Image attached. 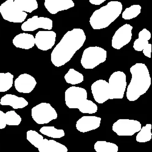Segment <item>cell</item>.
Returning <instances> with one entry per match:
<instances>
[{"instance_id":"27","label":"cell","mask_w":152,"mask_h":152,"mask_svg":"<svg viewBox=\"0 0 152 152\" xmlns=\"http://www.w3.org/2000/svg\"><path fill=\"white\" fill-rule=\"evenodd\" d=\"M141 12V6L140 5H132L129 7L126 8L123 12L122 17L124 20H132L137 17Z\"/></svg>"},{"instance_id":"10","label":"cell","mask_w":152,"mask_h":152,"mask_svg":"<svg viewBox=\"0 0 152 152\" xmlns=\"http://www.w3.org/2000/svg\"><path fill=\"white\" fill-rule=\"evenodd\" d=\"M132 29L133 26L129 24H125L119 28L112 38V47L116 49H121L129 44L132 40Z\"/></svg>"},{"instance_id":"1","label":"cell","mask_w":152,"mask_h":152,"mask_svg":"<svg viewBox=\"0 0 152 152\" xmlns=\"http://www.w3.org/2000/svg\"><path fill=\"white\" fill-rule=\"evenodd\" d=\"M86 37L80 28L68 31L53 49L50 56L53 64L56 67L65 65L83 45Z\"/></svg>"},{"instance_id":"5","label":"cell","mask_w":152,"mask_h":152,"mask_svg":"<svg viewBox=\"0 0 152 152\" xmlns=\"http://www.w3.org/2000/svg\"><path fill=\"white\" fill-rule=\"evenodd\" d=\"M107 53L99 46H91L85 49L83 53L80 63L86 69H94L106 61Z\"/></svg>"},{"instance_id":"30","label":"cell","mask_w":152,"mask_h":152,"mask_svg":"<svg viewBox=\"0 0 152 152\" xmlns=\"http://www.w3.org/2000/svg\"><path fill=\"white\" fill-rule=\"evenodd\" d=\"M6 125L5 113L0 110V130L5 129Z\"/></svg>"},{"instance_id":"11","label":"cell","mask_w":152,"mask_h":152,"mask_svg":"<svg viewBox=\"0 0 152 152\" xmlns=\"http://www.w3.org/2000/svg\"><path fill=\"white\" fill-rule=\"evenodd\" d=\"M53 20L49 18L33 16L21 25V30L25 32L34 31L39 28L50 31L53 29Z\"/></svg>"},{"instance_id":"14","label":"cell","mask_w":152,"mask_h":152,"mask_svg":"<svg viewBox=\"0 0 152 152\" xmlns=\"http://www.w3.org/2000/svg\"><path fill=\"white\" fill-rule=\"evenodd\" d=\"M138 36V39L134 42L133 48L136 51H143L144 56L150 58L151 45L148 43V40L151 39V33L147 29H143Z\"/></svg>"},{"instance_id":"17","label":"cell","mask_w":152,"mask_h":152,"mask_svg":"<svg viewBox=\"0 0 152 152\" xmlns=\"http://www.w3.org/2000/svg\"><path fill=\"white\" fill-rule=\"evenodd\" d=\"M45 6L50 14L55 15L58 12L74 7L72 0H45Z\"/></svg>"},{"instance_id":"4","label":"cell","mask_w":152,"mask_h":152,"mask_svg":"<svg viewBox=\"0 0 152 152\" xmlns=\"http://www.w3.org/2000/svg\"><path fill=\"white\" fill-rule=\"evenodd\" d=\"M87 92L83 88L71 86L65 93V104L70 109H79L85 114H94L97 111L98 107L93 101L88 100Z\"/></svg>"},{"instance_id":"29","label":"cell","mask_w":152,"mask_h":152,"mask_svg":"<svg viewBox=\"0 0 152 152\" xmlns=\"http://www.w3.org/2000/svg\"><path fill=\"white\" fill-rule=\"evenodd\" d=\"M6 123L7 125H18L21 122V118L15 111H9L5 113Z\"/></svg>"},{"instance_id":"7","label":"cell","mask_w":152,"mask_h":152,"mask_svg":"<svg viewBox=\"0 0 152 152\" xmlns=\"http://www.w3.org/2000/svg\"><path fill=\"white\" fill-rule=\"evenodd\" d=\"M33 120L38 124H46L57 118V113L50 104L42 102L31 110Z\"/></svg>"},{"instance_id":"2","label":"cell","mask_w":152,"mask_h":152,"mask_svg":"<svg viewBox=\"0 0 152 152\" xmlns=\"http://www.w3.org/2000/svg\"><path fill=\"white\" fill-rule=\"evenodd\" d=\"M132 77L126 89V98L131 102L144 94L151 85V77L147 66L138 63L130 68Z\"/></svg>"},{"instance_id":"28","label":"cell","mask_w":152,"mask_h":152,"mask_svg":"<svg viewBox=\"0 0 152 152\" xmlns=\"http://www.w3.org/2000/svg\"><path fill=\"white\" fill-rule=\"evenodd\" d=\"M27 140L35 147L39 148L43 140V136L34 130H29L26 133Z\"/></svg>"},{"instance_id":"13","label":"cell","mask_w":152,"mask_h":152,"mask_svg":"<svg viewBox=\"0 0 152 152\" xmlns=\"http://www.w3.org/2000/svg\"><path fill=\"white\" fill-rule=\"evenodd\" d=\"M91 93L96 102L102 104L109 100L108 83L105 80H98L91 85Z\"/></svg>"},{"instance_id":"16","label":"cell","mask_w":152,"mask_h":152,"mask_svg":"<svg viewBox=\"0 0 152 152\" xmlns=\"http://www.w3.org/2000/svg\"><path fill=\"white\" fill-rule=\"evenodd\" d=\"M101 118L97 116H83L76 122V129L81 133H86L98 129Z\"/></svg>"},{"instance_id":"19","label":"cell","mask_w":152,"mask_h":152,"mask_svg":"<svg viewBox=\"0 0 152 152\" xmlns=\"http://www.w3.org/2000/svg\"><path fill=\"white\" fill-rule=\"evenodd\" d=\"M12 43L18 48L29 49L35 46V37L32 34L21 33L14 38Z\"/></svg>"},{"instance_id":"31","label":"cell","mask_w":152,"mask_h":152,"mask_svg":"<svg viewBox=\"0 0 152 152\" xmlns=\"http://www.w3.org/2000/svg\"><path fill=\"white\" fill-rule=\"evenodd\" d=\"M106 0H89L90 3L91 4L93 5H100L101 4H102L103 3H104Z\"/></svg>"},{"instance_id":"8","label":"cell","mask_w":152,"mask_h":152,"mask_svg":"<svg viewBox=\"0 0 152 152\" xmlns=\"http://www.w3.org/2000/svg\"><path fill=\"white\" fill-rule=\"evenodd\" d=\"M0 14L4 20L11 23H23L28 16L26 12L15 6L14 0H7L0 6Z\"/></svg>"},{"instance_id":"15","label":"cell","mask_w":152,"mask_h":152,"mask_svg":"<svg viewBox=\"0 0 152 152\" xmlns=\"http://www.w3.org/2000/svg\"><path fill=\"white\" fill-rule=\"evenodd\" d=\"M37 82L32 75L24 73L20 75L14 82L16 90L21 93H30L35 88Z\"/></svg>"},{"instance_id":"25","label":"cell","mask_w":152,"mask_h":152,"mask_svg":"<svg viewBox=\"0 0 152 152\" xmlns=\"http://www.w3.org/2000/svg\"><path fill=\"white\" fill-rule=\"evenodd\" d=\"M151 124H147L145 126L141 127V129L137 133L136 140L138 142H147L151 139L152 133L151 132Z\"/></svg>"},{"instance_id":"23","label":"cell","mask_w":152,"mask_h":152,"mask_svg":"<svg viewBox=\"0 0 152 152\" xmlns=\"http://www.w3.org/2000/svg\"><path fill=\"white\" fill-rule=\"evenodd\" d=\"M65 79L66 83L74 85L83 82L84 80V77L82 74L73 68H71L65 74Z\"/></svg>"},{"instance_id":"9","label":"cell","mask_w":152,"mask_h":152,"mask_svg":"<svg viewBox=\"0 0 152 152\" xmlns=\"http://www.w3.org/2000/svg\"><path fill=\"white\" fill-rule=\"evenodd\" d=\"M140 122L133 119H121L113 124L112 130L119 136H131L141 129Z\"/></svg>"},{"instance_id":"21","label":"cell","mask_w":152,"mask_h":152,"mask_svg":"<svg viewBox=\"0 0 152 152\" xmlns=\"http://www.w3.org/2000/svg\"><path fill=\"white\" fill-rule=\"evenodd\" d=\"M15 6L21 11L31 13L38 9L37 0H14Z\"/></svg>"},{"instance_id":"20","label":"cell","mask_w":152,"mask_h":152,"mask_svg":"<svg viewBox=\"0 0 152 152\" xmlns=\"http://www.w3.org/2000/svg\"><path fill=\"white\" fill-rule=\"evenodd\" d=\"M39 152H68L67 147L54 140L43 139L38 148Z\"/></svg>"},{"instance_id":"22","label":"cell","mask_w":152,"mask_h":152,"mask_svg":"<svg viewBox=\"0 0 152 152\" xmlns=\"http://www.w3.org/2000/svg\"><path fill=\"white\" fill-rule=\"evenodd\" d=\"M14 75L10 72L0 73V93L6 92L13 85Z\"/></svg>"},{"instance_id":"6","label":"cell","mask_w":152,"mask_h":152,"mask_svg":"<svg viewBox=\"0 0 152 152\" xmlns=\"http://www.w3.org/2000/svg\"><path fill=\"white\" fill-rule=\"evenodd\" d=\"M109 99H122L126 88V75L122 71L113 72L109 78Z\"/></svg>"},{"instance_id":"18","label":"cell","mask_w":152,"mask_h":152,"mask_svg":"<svg viewBox=\"0 0 152 152\" xmlns=\"http://www.w3.org/2000/svg\"><path fill=\"white\" fill-rule=\"evenodd\" d=\"M1 105H9L14 109H21L28 105V102L23 97H18L14 94H7L1 97L0 100Z\"/></svg>"},{"instance_id":"24","label":"cell","mask_w":152,"mask_h":152,"mask_svg":"<svg viewBox=\"0 0 152 152\" xmlns=\"http://www.w3.org/2000/svg\"><path fill=\"white\" fill-rule=\"evenodd\" d=\"M96 152H118V146L112 142L99 141H97L94 145Z\"/></svg>"},{"instance_id":"26","label":"cell","mask_w":152,"mask_h":152,"mask_svg":"<svg viewBox=\"0 0 152 152\" xmlns=\"http://www.w3.org/2000/svg\"><path fill=\"white\" fill-rule=\"evenodd\" d=\"M40 132L43 134L47 136L53 138H61L63 136H65V132L62 129H57L54 126H43L40 129Z\"/></svg>"},{"instance_id":"12","label":"cell","mask_w":152,"mask_h":152,"mask_svg":"<svg viewBox=\"0 0 152 152\" xmlns=\"http://www.w3.org/2000/svg\"><path fill=\"white\" fill-rule=\"evenodd\" d=\"M56 33L51 31H39L35 37V45L38 49L42 50H48L55 45Z\"/></svg>"},{"instance_id":"3","label":"cell","mask_w":152,"mask_h":152,"mask_svg":"<svg viewBox=\"0 0 152 152\" xmlns=\"http://www.w3.org/2000/svg\"><path fill=\"white\" fill-rule=\"evenodd\" d=\"M122 4L118 1H111L107 5L96 10L90 18V24L95 30L105 29L121 15Z\"/></svg>"}]
</instances>
